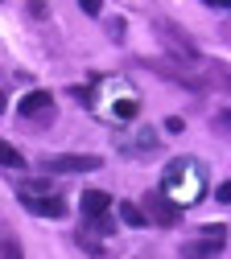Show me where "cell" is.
<instances>
[{
	"label": "cell",
	"instance_id": "obj_12",
	"mask_svg": "<svg viewBox=\"0 0 231 259\" xmlns=\"http://www.w3.org/2000/svg\"><path fill=\"white\" fill-rule=\"evenodd\" d=\"M0 259H25V251H21V243H17L13 235L0 239Z\"/></svg>",
	"mask_w": 231,
	"mask_h": 259
},
{
	"label": "cell",
	"instance_id": "obj_9",
	"mask_svg": "<svg viewBox=\"0 0 231 259\" xmlns=\"http://www.w3.org/2000/svg\"><path fill=\"white\" fill-rule=\"evenodd\" d=\"M124 148H128V156H132V152H137V156H149V152L157 148V136L145 127V132H137V144H124Z\"/></svg>",
	"mask_w": 231,
	"mask_h": 259
},
{
	"label": "cell",
	"instance_id": "obj_18",
	"mask_svg": "<svg viewBox=\"0 0 231 259\" xmlns=\"http://www.w3.org/2000/svg\"><path fill=\"white\" fill-rule=\"evenodd\" d=\"M5 103H9V99H5V91H0V111H5Z\"/></svg>",
	"mask_w": 231,
	"mask_h": 259
},
{
	"label": "cell",
	"instance_id": "obj_7",
	"mask_svg": "<svg viewBox=\"0 0 231 259\" xmlns=\"http://www.w3.org/2000/svg\"><path fill=\"white\" fill-rule=\"evenodd\" d=\"M99 165H104L99 156H79V152H66V156H50V160H46L50 173H91V169H99Z\"/></svg>",
	"mask_w": 231,
	"mask_h": 259
},
{
	"label": "cell",
	"instance_id": "obj_3",
	"mask_svg": "<svg viewBox=\"0 0 231 259\" xmlns=\"http://www.w3.org/2000/svg\"><path fill=\"white\" fill-rule=\"evenodd\" d=\"M223 247H227V226H207L198 239H190L186 247H182V259H215V255H223Z\"/></svg>",
	"mask_w": 231,
	"mask_h": 259
},
{
	"label": "cell",
	"instance_id": "obj_8",
	"mask_svg": "<svg viewBox=\"0 0 231 259\" xmlns=\"http://www.w3.org/2000/svg\"><path fill=\"white\" fill-rule=\"evenodd\" d=\"M108 210H112V198H108L104 189H87L83 193V214L87 218H104Z\"/></svg>",
	"mask_w": 231,
	"mask_h": 259
},
{
	"label": "cell",
	"instance_id": "obj_4",
	"mask_svg": "<svg viewBox=\"0 0 231 259\" xmlns=\"http://www.w3.org/2000/svg\"><path fill=\"white\" fill-rule=\"evenodd\" d=\"M17 111H21V119L46 127V123L54 119V95H50V91H29L25 99L17 103Z\"/></svg>",
	"mask_w": 231,
	"mask_h": 259
},
{
	"label": "cell",
	"instance_id": "obj_17",
	"mask_svg": "<svg viewBox=\"0 0 231 259\" xmlns=\"http://www.w3.org/2000/svg\"><path fill=\"white\" fill-rule=\"evenodd\" d=\"M211 9H231V0H207Z\"/></svg>",
	"mask_w": 231,
	"mask_h": 259
},
{
	"label": "cell",
	"instance_id": "obj_15",
	"mask_svg": "<svg viewBox=\"0 0 231 259\" xmlns=\"http://www.w3.org/2000/svg\"><path fill=\"white\" fill-rule=\"evenodd\" d=\"M50 9H46V0H29V17H46Z\"/></svg>",
	"mask_w": 231,
	"mask_h": 259
},
{
	"label": "cell",
	"instance_id": "obj_13",
	"mask_svg": "<svg viewBox=\"0 0 231 259\" xmlns=\"http://www.w3.org/2000/svg\"><path fill=\"white\" fill-rule=\"evenodd\" d=\"M71 95L79 103H87V107H95V91H87V87H71Z\"/></svg>",
	"mask_w": 231,
	"mask_h": 259
},
{
	"label": "cell",
	"instance_id": "obj_14",
	"mask_svg": "<svg viewBox=\"0 0 231 259\" xmlns=\"http://www.w3.org/2000/svg\"><path fill=\"white\" fill-rule=\"evenodd\" d=\"M79 9H83L87 17H99V13H104V0H79Z\"/></svg>",
	"mask_w": 231,
	"mask_h": 259
},
{
	"label": "cell",
	"instance_id": "obj_2",
	"mask_svg": "<svg viewBox=\"0 0 231 259\" xmlns=\"http://www.w3.org/2000/svg\"><path fill=\"white\" fill-rule=\"evenodd\" d=\"M153 33L170 46V54L178 58V62H203V50H198V41L186 33V29L178 25V21H165V17H157L153 21Z\"/></svg>",
	"mask_w": 231,
	"mask_h": 259
},
{
	"label": "cell",
	"instance_id": "obj_5",
	"mask_svg": "<svg viewBox=\"0 0 231 259\" xmlns=\"http://www.w3.org/2000/svg\"><path fill=\"white\" fill-rule=\"evenodd\" d=\"M141 214H145V222H157V226H178V222H182V210H178L170 198H161L157 189H153V193H145Z\"/></svg>",
	"mask_w": 231,
	"mask_h": 259
},
{
	"label": "cell",
	"instance_id": "obj_11",
	"mask_svg": "<svg viewBox=\"0 0 231 259\" xmlns=\"http://www.w3.org/2000/svg\"><path fill=\"white\" fill-rule=\"evenodd\" d=\"M120 218H124L128 226H145V214H141L137 202H120Z\"/></svg>",
	"mask_w": 231,
	"mask_h": 259
},
{
	"label": "cell",
	"instance_id": "obj_6",
	"mask_svg": "<svg viewBox=\"0 0 231 259\" xmlns=\"http://www.w3.org/2000/svg\"><path fill=\"white\" fill-rule=\"evenodd\" d=\"M21 206L38 218H66V198L58 193H21Z\"/></svg>",
	"mask_w": 231,
	"mask_h": 259
},
{
	"label": "cell",
	"instance_id": "obj_1",
	"mask_svg": "<svg viewBox=\"0 0 231 259\" xmlns=\"http://www.w3.org/2000/svg\"><path fill=\"white\" fill-rule=\"evenodd\" d=\"M161 198H170L178 210L194 206V202H203L207 198V165L203 160H194V156H178L165 165V177H161Z\"/></svg>",
	"mask_w": 231,
	"mask_h": 259
},
{
	"label": "cell",
	"instance_id": "obj_10",
	"mask_svg": "<svg viewBox=\"0 0 231 259\" xmlns=\"http://www.w3.org/2000/svg\"><path fill=\"white\" fill-rule=\"evenodd\" d=\"M0 165H5V169H25V156H21L13 144L0 140Z\"/></svg>",
	"mask_w": 231,
	"mask_h": 259
},
{
	"label": "cell",
	"instance_id": "obj_16",
	"mask_svg": "<svg viewBox=\"0 0 231 259\" xmlns=\"http://www.w3.org/2000/svg\"><path fill=\"white\" fill-rule=\"evenodd\" d=\"M215 198H219V202H223V206H227V202H231V181H223V185H219V189H215Z\"/></svg>",
	"mask_w": 231,
	"mask_h": 259
}]
</instances>
